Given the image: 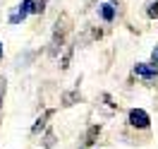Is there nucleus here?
Returning <instances> with one entry per match:
<instances>
[{"label": "nucleus", "instance_id": "nucleus-1", "mask_svg": "<svg viewBox=\"0 0 158 149\" xmlns=\"http://www.w3.org/2000/svg\"><path fill=\"white\" fill-rule=\"evenodd\" d=\"M148 123H151V118H148L146 111H141V108H132L129 111V125H132V128L144 130V128H148Z\"/></svg>", "mask_w": 158, "mask_h": 149}, {"label": "nucleus", "instance_id": "nucleus-11", "mask_svg": "<svg viewBox=\"0 0 158 149\" xmlns=\"http://www.w3.org/2000/svg\"><path fill=\"white\" fill-rule=\"evenodd\" d=\"M53 139H55L53 135H48V137H46V147H53Z\"/></svg>", "mask_w": 158, "mask_h": 149}, {"label": "nucleus", "instance_id": "nucleus-2", "mask_svg": "<svg viewBox=\"0 0 158 149\" xmlns=\"http://www.w3.org/2000/svg\"><path fill=\"white\" fill-rule=\"evenodd\" d=\"M29 12H34V0H22L19 10H17V12L10 17V22H12V24H17V22H22L27 15H29Z\"/></svg>", "mask_w": 158, "mask_h": 149}, {"label": "nucleus", "instance_id": "nucleus-3", "mask_svg": "<svg viewBox=\"0 0 158 149\" xmlns=\"http://www.w3.org/2000/svg\"><path fill=\"white\" fill-rule=\"evenodd\" d=\"M134 75L137 77H144V80H153V77H158V68L151 63V65H137L134 68Z\"/></svg>", "mask_w": 158, "mask_h": 149}, {"label": "nucleus", "instance_id": "nucleus-5", "mask_svg": "<svg viewBox=\"0 0 158 149\" xmlns=\"http://www.w3.org/2000/svg\"><path fill=\"white\" fill-rule=\"evenodd\" d=\"M148 17H158V0H151V5H148Z\"/></svg>", "mask_w": 158, "mask_h": 149}, {"label": "nucleus", "instance_id": "nucleus-8", "mask_svg": "<svg viewBox=\"0 0 158 149\" xmlns=\"http://www.w3.org/2000/svg\"><path fill=\"white\" fill-rule=\"evenodd\" d=\"M74 99H77V94H65V106H72Z\"/></svg>", "mask_w": 158, "mask_h": 149}, {"label": "nucleus", "instance_id": "nucleus-6", "mask_svg": "<svg viewBox=\"0 0 158 149\" xmlns=\"http://www.w3.org/2000/svg\"><path fill=\"white\" fill-rule=\"evenodd\" d=\"M48 116H50V113H46V116H43V118H39V120H36V125H34V128H31V132H39V130L43 128V125H46V118H48Z\"/></svg>", "mask_w": 158, "mask_h": 149}, {"label": "nucleus", "instance_id": "nucleus-4", "mask_svg": "<svg viewBox=\"0 0 158 149\" xmlns=\"http://www.w3.org/2000/svg\"><path fill=\"white\" fill-rule=\"evenodd\" d=\"M98 15L103 22H113L115 20V7L110 2H103V5H98Z\"/></svg>", "mask_w": 158, "mask_h": 149}, {"label": "nucleus", "instance_id": "nucleus-7", "mask_svg": "<svg viewBox=\"0 0 158 149\" xmlns=\"http://www.w3.org/2000/svg\"><path fill=\"white\" fill-rule=\"evenodd\" d=\"M96 132H98V125H94L89 130V135H86V144H94V137H96Z\"/></svg>", "mask_w": 158, "mask_h": 149}, {"label": "nucleus", "instance_id": "nucleus-10", "mask_svg": "<svg viewBox=\"0 0 158 149\" xmlns=\"http://www.w3.org/2000/svg\"><path fill=\"white\" fill-rule=\"evenodd\" d=\"M151 63H153V65H158V46L153 48V53H151Z\"/></svg>", "mask_w": 158, "mask_h": 149}, {"label": "nucleus", "instance_id": "nucleus-9", "mask_svg": "<svg viewBox=\"0 0 158 149\" xmlns=\"http://www.w3.org/2000/svg\"><path fill=\"white\" fill-rule=\"evenodd\" d=\"M2 96H5V77H0V103H2Z\"/></svg>", "mask_w": 158, "mask_h": 149}, {"label": "nucleus", "instance_id": "nucleus-12", "mask_svg": "<svg viewBox=\"0 0 158 149\" xmlns=\"http://www.w3.org/2000/svg\"><path fill=\"white\" fill-rule=\"evenodd\" d=\"M0 58H2V46H0Z\"/></svg>", "mask_w": 158, "mask_h": 149}]
</instances>
